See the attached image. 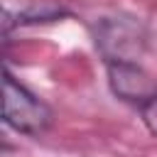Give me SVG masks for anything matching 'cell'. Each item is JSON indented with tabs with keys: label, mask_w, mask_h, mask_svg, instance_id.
Returning a JSON list of instances; mask_svg holds the SVG:
<instances>
[{
	"label": "cell",
	"mask_w": 157,
	"mask_h": 157,
	"mask_svg": "<svg viewBox=\"0 0 157 157\" xmlns=\"http://www.w3.org/2000/svg\"><path fill=\"white\" fill-rule=\"evenodd\" d=\"M93 47L103 64L108 61H140L150 44L147 25L132 12H108L98 15L88 25Z\"/></svg>",
	"instance_id": "cell-1"
},
{
	"label": "cell",
	"mask_w": 157,
	"mask_h": 157,
	"mask_svg": "<svg viewBox=\"0 0 157 157\" xmlns=\"http://www.w3.org/2000/svg\"><path fill=\"white\" fill-rule=\"evenodd\" d=\"M54 108L2 69V123L25 137H42L54 128Z\"/></svg>",
	"instance_id": "cell-2"
},
{
	"label": "cell",
	"mask_w": 157,
	"mask_h": 157,
	"mask_svg": "<svg viewBox=\"0 0 157 157\" xmlns=\"http://www.w3.org/2000/svg\"><path fill=\"white\" fill-rule=\"evenodd\" d=\"M103 66L108 88L120 103L137 110L145 101L157 93V78L140 61H108Z\"/></svg>",
	"instance_id": "cell-3"
},
{
	"label": "cell",
	"mask_w": 157,
	"mask_h": 157,
	"mask_svg": "<svg viewBox=\"0 0 157 157\" xmlns=\"http://www.w3.org/2000/svg\"><path fill=\"white\" fill-rule=\"evenodd\" d=\"M2 32L10 34L12 27H32V25H54L61 20L74 17V10L66 5V0H27L15 12L5 7L2 15Z\"/></svg>",
	"instance_id": "cell-4"
},
{
	"label": "cell",
	"mask_w": 157,
	"mask_h": 157,
	"mask_svg": "<svg viewBox=\"0 0 157 157\" xmlns=\"http://www.w3.org/2000/svg\"><path fill=\"white\" fill-rule=\"evenodd\" d=\"M137 115H140L142 125L147 128V132H150L152 137H157V93L137 108Z\"/></svg>",
	"instance_id": "cell-5"
}]
</instances>
